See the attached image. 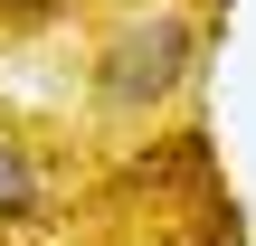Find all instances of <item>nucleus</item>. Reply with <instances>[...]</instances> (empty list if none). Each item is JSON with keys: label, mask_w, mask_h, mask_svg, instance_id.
<instances>
[{"label": "nucleus", "mask_w": 256, "mask_h": 246, "mask_svg": "<svg viewBox=\"0 0 256 246\" xmlns=\"http://www.w3.org/2000/svg\"><path fill=\"white\" fill-rule=\"evenodd\" d=\"M190 66H200V19L190 9H133L95 47V104L104 114H152L190 85Z\"/></svg>", "instance_id": "1"}, {"label": "nucleus", "mask_w": 256, "mask_h": 246, "mask_svg": "<svg viewBox=\"0 0 256 246\" xmlns=\"http://www.w3.org/2000/svg\"><path fill=\"white\" fill-rule=\"evenodd\" d=\"M28 190H38V161H28L19 142H0V209H19Z\"/></svg>", "instance_id": "2"}]
</instances>
